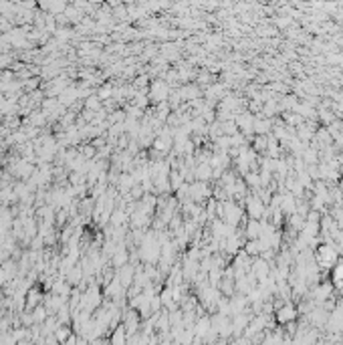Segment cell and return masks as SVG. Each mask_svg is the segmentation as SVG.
I'll list each match as a JSON object with an SVG mask.
<instances>
[{
  "mask_svg": "<svg viewBox=\"0 0 343 345\" xmlns=\"http://www.w3.org/2000/svg\"><path fill=\"white\" fill-rule=\"evenodd\" d=\"M89 345H111V343H109V337H99V339L91 341Z\"/></svg>",
  "mask_w": 343,
  "mask_h": 345,
  "instance_id": "16",
  "label": "cell"
},
{
  "mask_svg": "<svg viewBox=\"0 0 343 345\" xmlns=\"http://www.w3.org/2000/svg\"><path fill=\"white\" fill-rule=\"evenodd\" d=\"M83 109L91 111V113H97L99 109H103V101L97 97V95H89L85 101H83Z\"/></svg>",
  "mask_w": 343,
  "mask_h": 345,
  "instance_id": "9",
  "label": "cell"
},
{
  "mask_svg": "<svg viewBox=\"0 0 343 345\" xmlns=\"http://www.w3.org/2000/svg\"><path fill=\"white\" fill-rule=\"evenodd\" d=\"M210 188L206 182H192L190 184V196H192V202L196 204H204L208 198H210Z\"/></svg>",
  "mask_w": 343,
  "mask_h": 345,
  "instance_id": "3",
  "label": "cell"
},
{
  "mask_svg": "<svg viewBox=\"0 0 343 345\" xmlns=\"http://www.w3.org/2000/svg\"><path fill=\"white\" fill-rule=\"evenodd\" d=\"M170 85L164 81V79H152L150 87H148V97H150V103L152 105H160V103H166L168 97H170Z\"/></svg>",
  "mask_w": 343,
  "mask_h": 345,
  "instance_id": "1",
  "label": "cell"
},
{
  "mask_svg": "<svg viewBox=\"0 0 343 345\" xmlns=\"http://www.w3.org/2000/svg\"><path fill=\"white\" fill-rule=\"evenodd\" d=\"M184 184H186V182H184V178L180 176V172H178V170H172V172H170V188H172V192L180 190Z\"/></svg>",
  "mask_w": 343,
  "mask_h": 345,
  "instance_id": "12",
  "label": "cell"
},
{
  "mask_svg": "<svg viewBox=\"0 0 343 345\" xmlns=\"http://www.w3.org/2000/svg\"><path fill=\"white\" fill-rule=\"evenodd\" d=\"M295 319V309L293 307H281V311H279V321L283 323H287V321H293Z\"/></svg>",
  "mask_w": 343,
  "mask_h": 345,
  "instance_id": "13",
  "label": "cell"
},
{
  "mask_svg": "<svg viewBox=\"0 0 343 345\" xmlns=\"http://www.w3.org/2000/svg\"><path fill=\"white\" fill-rule=\"evenodd\" d=\"M178 93H180V97H182V103H192V101L202 99V89H200L196 83L180 85V87H178Z\"/></svg>",
  "mask_w": 343,
  "mask_h": 345,
  "instance_id": "2",
  "label": "cell"
},
{
  "mask_svg": "<svg viewBox=\"0 0 343 345\" xmlns=\"http://www.w3.org/2000/svg\"><path fill=\"white\" fill-rule=\"evenodd\" d=\"M0 67H12V55H0Z\"/></svg>",
  "mask_w": 343,
  "mask_h": 345,
  "instance_id": "15",
  "label": "cell"
},
{
  "mask_svg": "<svg viewBox=\"0 0 343 345\" xmlns=\"http://www.w3.org/2000/svg\"><path fill=\"white\" fill-rule=\"evenodd\" d=\"M42 301H45V293L40 291V287H38V285L30 287V289L26 291V311H32V309L40 307V305H42Z\"/></svg>",
  "mask_w": 343,
  "mask_h": 345,
  "instance_id": "6",
  "label": "cell"
},
{
  "mask_svg": "<svg viewBox=\"0 0 343 345\" xmlns=\"http://www.w3.org/2000/svg\"><path fill=\"white\" fill-rule=\"evenodd\" d=\"M252 130H256L259 134H267V132L271 130V121H267V119H256Z\"/></svg>",
  "mask_w": 343,
  "mask_h": 345,
  "instance_id": "14",
  "label": "cell"
},
{
  "mask_svg": "<svg viewBox=\"0 0 343 345\" xmlns=\"http://www.w3.org/2000/svg\"><path fill=\"white\" fill-rule=\"evenodd\" d=\"M210 178H212L210 164H196V168H194V180L196 182H208Z\"/></svg>",
  "mask_w": 343,
  "mask_h": 345,
  "instance_id": "8",
  "label": "cell"
},
{
  "mask_svg": "<svg viewBox=\"0 0 343 345\" xmlns=\"http://www.w3.org/2000/svg\"><path fill=\"white\" fill-rule=\"evenodd\" d=\"M127 333H125V327L123 325H117L113 331H111V335H109V343L111 345H127Z\"/></svg>",
  "mask_w": 343,
  "mask_h": 345,
  "instance_id": "7",
  "label": "cell"
},
{
  "mask_svg": "<svg viewBox=\"0 0 343 345\" xmlns=\"http://www.w3.org/2000/svg\"><path fill=\"white\" fill-rule=\"evenodd\" d=\"M32 313V321H34V325H42L47 319H49V311L40 305V307H36V309H32L30 311Z\"/></svg>",
  "mask_w": 343,
  "mask_h": 345,
  "instance_id": "11",
  "label": "cell"
},
{
  "mask_svg": "<svg viewBox=\"0 0 343 345\" xmlns=\"http://www.w3.org/2000/svg\"><path fill=\"white\" fill-rule=\"evenodd\" d=\"M246 210H248V214H250L252 220L263 218L265 212H267V208H265V204H263V200H261L259 196H248V200H246Z\"/></svg>",
  "mask_w": 343,
  "mask_h": 345,
  "instance_id": "5",
  "label": "cell"
},
{
  "mask_svg": "<svg viewBox=\"0 0 343 345\" xmlns=\"http://www.w3.org/2000/svg\"><path fill=\"white\" fill-rule=\"evenodd\" d=\"M71 335H73V329H71L69 325H59V327H57V331H55V339H57L61 345L65 343Z\"/></svg>",
  "mask_w": 343,
  "mask_h": 345,
  "instance_id": "10",
  "label": "cell"
},
{
  "mask_svg": "<svg viewBox=\"0 0 343 345\" xmlns=\"http://www.w3.org/2000/svg\"><path fill=\"white\" fill-rule=\"evenodd\" d=\"M134 277H136V267L134 265H125V267L115 271V279L121 283V287L125 291H130L134 287Z\"/></svg>",
  "mask_w": 343,
  "mask_h": 345,
  "instance_id": "4",
  "label": "cell"
}]
</instances>
